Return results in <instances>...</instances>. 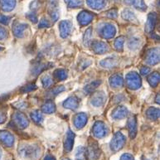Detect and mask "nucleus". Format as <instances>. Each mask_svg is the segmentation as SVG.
Wrapping results in <instances>:
<instances>
[{
	"label": "nucleus",
	"mask_w": 160,
	"mask_h": 160,
	"mask_svg": "<svg viewBox=\"0 0 160 160\" xmlns=\"http://www.w3.org/2000/svg\"><path fill=\"white\" fill-rule=\"evenodd\" d=\"M146 115H147V117H148L149 120H158V118H159V110H158V108L151 107L147 110Z\"/></svg>",
	"instance_id": "nucleus-25"
},
{
	"label": "nucleus",
	"mask_w": 160,
	"mask_h": 160,
	"mask_svg": "<svg viewBox=\"0 0 160 160\" xmlns=\"http://www.w3.org/2000/svg\"><path fill=\"white\" fill-rule=\"evenodd\" d=\"M124 37H120L118 38L115 42V48L118 51H121L123 49V46H124Z\"/></svg>",
	"instance_id": "nucleus-40"
},
{
	"label": "nucleus",
	"mask_w": 160,
	"mask_h": 160,
	"mask_svg": "<svg viewBox=\"0 0 160 160\" xmlns=\"http://www.w3.org/2000/svg\"><path fill=\"white\" fill-rule=\"evenodd\" d=\"M122 18L124 19L127 20V21H135L136 20V16L134 15V12L129 9V8L124 9L122 12Z\"/></svg>",
	"instance_id": "nucleus-27"
},
{
	"label": "nucleus",
	"mask_w": 160,
	"mask_h": 160,
	"mask_svg": "<svg viewBox=\"0 0 160 160\" xmlns=\"http://www.w3.org/2000/svg\"><path fill=\"white\" fill-rule=\"evenodd\" d=\"M94 15L91 12L88 11H82L77 16V20L81 26H86L88 25L92 19H93Z\"/></svg>",
	"instance_id": "nucleus-10"
},
{
	"label": "nucleus",
	"mask_w": 160,
	"mask_h": 160,
	"mask_svg": "<svg viewBox=\"0 0 160 160\" xmlns=\"http://www.w3.org/2000/svg\"><path fill=\"white\" fill-rule=\"evenodd\" d=\"M120 160H134V157L129 153H124L120 157Z\"/></svg>",
	"instance_id": "nucleus-47"
},
{
	"label": "nucleus",
	"mask_w": 160,
	"mask_h": 160,
	"mask_svg": "<svg viewBox=\"0 0 160 160\" xmlns=\"http://www.w3.org/2000/svg\"><path fill=\"white\" fill-rule=\"evenodd\" d=\"M53 76H54V77H55L57 80L63 81V80H65L67 77V71L64 69H58L54 72Z\"/></svg>",
	"instance_id": "nucleus-29"
},
{
	"label": "nucleus",
	"mask_w": 160,
	"mask_h": 160,
	"mask_svg": "<svg viewBox=\"0 0 160 160\" xmlns=\"http://www.w3.org/2000/svg\"><path fill=\"white\" fill-rule=\"evenodd\" d=\"M105 99H106L105 94L103 91H99V92H96V93L94 94L92 98H91V103L94 106L99 107V106H101L105 103Z\"/></svg>",
	"instance_id": "nucleus-11"
},
{
	"label": "nucleus",
	"mask_w": 160,
	"mask_h": 160,
	"mask_svg": "<svg viewBox=\"0 0 160 160\" xmlns=\"http://www.w3.org/2000/svg\"><path fill=\"white\" fill-rule=\"evenodd\" d=\"M91 37H92V28H89L86 31L85 34H84V44L86 46V47H88L91 44Z\"/></svg>",
	"instance_id": "nucleus-32"
},
{
	"label": "nucleus",
	"mask_w": 160,
	"mask_h": 160,
	"mask_svg": "<svg viewBox=\"0 0 160 160\" xmlns=\"http://www.w3.org/2000/svg\"><path fill=\"white\" fill-rule=\"evenodd\" d=\"M63 91H65V88L63 86H57V87H54V88H52L50 91H49V96H50L51 97H54V96H58V94L61 93V92Z\"/></svg>",
	"instance_id": "nucleus-38"
},
{
	"label": "nucleus",
	"mask_w": 160,
	"mask_h": 160,
	"mask_svg": "<svg viewBox=\"0 0 160 160\" xmlns=\"http://www.w3.org/2000/svg\"><path fill=\"white\" fill-rule=\"evenodd\" d=\"M91 46H92V49L94 52L96 53H100V54L106 52L109 49L107 44L101 41H95L91 43Z\"/></svg>",
	"instance_id": "nucleus-17"
},
{
	"label": "nucleus",
	"mask_w": 160,
	"mask_h": 160,
	"mask_svg": "<svg viewBox=\"0 0 160 160\" xmlns=\"http://www.w3.org/2000/svg\"><path fill=\"white\" fill-rule=\"evenodd\" d=\"M123 1H124V3H126L127 5H132L134 0H123Z\"/></svg>",
	"instance_id": "nucleus-50"
},
{
	"label": "nucleus",
	"mask_w": 160,
	"mask_h": 160,
	"mask_svg": "<svg viewBox=\"0 0 160 160\" xmlns=\"http://www.w3.org/2000/svg\"><path fill=\"white\" fill-rule=\"evenodd\" d=\"M86 156L90 160H97L100 156V148L97 141L89 139L88 146L86 150Z\"/></svg>",
	"instance_id": "nucleus-2"
},
{
	"label": "nucleus",
	"mask_w": 160,
	"mask_h": 160,
	"mask_svg": "<svg viewBox=\"0 0 160 160\" xmlns=\"http://www.w3.org/2000/svg\"><path fill=\"white\" fill-rule=\"evenodd\" d=\"M49 26H50L49 22L47 19H45V18H42V19L40 20V22H39V28H48Z\"/></svg>",
	"instance_id": "nucleus-42"
},
{
	"label": "nucleus",
	"mask_w": 160,
	"mask_h": 160,
	"mask_svg": "<svg viewBox=\"0 0 160 160\" xmlns=\"http://www.w3.org/2000/svg\"><path fill=\"white\" fill-rule=\"evenodd\" d=\"M18 154L22 159L36 160L40 157L41 149L38 145L23 144L18 148Z\"/></svg>",
	"instance_id": "nucleus-1"
},
{
	"label": "nucleus",
	"mask_w": 160,
	"mask_h": 160,
	"mask_svg": "<svg viewBox=\"0 0 160 160\" xmlns=\"http://www.w3.org/2000/svg\"><path fill=\"white\" fill-rule=\"evenodd\" d=\"M128 114V110L126 107L124 106H118L112 111L111 114V117L115 120H120L123 119Z\"/></svg>",
	"instance_id": "nucleus-18"
},
{
	"label": "nucleus",
	"mask_w": 160,
	"mask_h": 160,
	"mask_svg": "<svg viewBox=\"0 0 160 160\" xmlns=\"http://www.w3.org/2000/svg\"><path fill=\"white\" fill-rule=\"evenodd\" d=\"M63 105L65 108H67L70 110H76L79 106V100L76 96H72L65 100Z\"/></svg>",
	"instance_id": "nucleus-21"
},
{
	"label": "nucleus",
	"mask_w": 160,
	"mask_h": 160,
	"mask_svg": "<svg viewBox=\"0 0 160 160\" xmlns=\"http://www.w3.org/2000/svg\"><path fill=\"white\" fill-rule=\"evenodd\" d=\"M44 160H56V159L54 157H52V156L48 155V156H46L45 158H44Z\"/></svg>",
	"instance_id": "nucleus-51"
},
{
	"label": "nucleus",
	"mask_w": 160,
	"mask_h": 160,
	"mask_svg": "<svg viewBox=\"0 0 160 160\" xmlns=\"http://www.w3.org/2000/svg\"><path fill=\"white\" fill-rule=\"evenodd\" d=\"M27 18H28L30 21L33 22H38V18H37L36 14L34 12H29L27 14Z\"/></svg>",
	"instance_id": "nucleus-46"
},
{
	"label": "nucleus",
	"mask_w": 160,
	"mask_h": 160,
	"mask_svg": "<svg viewBox=\"0 0 160 160\" xmlns=\"http://www.w3.org/2000/svg\"><path fill=\"white\" fill-rule=\"evenodd\" d=\"M8 36V32L7 30L2 28V27H0V40H3L7 38Z\"/></svg>",
	"instance_id": "nucleus-43"
},
{
	"label": "nucleus",
	"mask_w": 160,
	"mask_h": 160,
	"mask_svg": "<svg viewBox=\"0 0 160 160\" xmlns=\"http://www.w3.org/2000/svg\"><path fill=\"white\" fill-rule=\"evenodd\" d=\"M125 142H126L125 136L120 132H117L113 136L112 140L110 141V148L114 152H117L124 147Z\"/></svg>",
	"instance_id": "nucleus-3"
},
{
	"label": "nucleus",
	"mask_w": 160,
	"mask_h": 160,
	"mask_svg": "<svg viewBox=\"0 0 160 160\" xmlns=\"http://www.w3.org/2000/svg\"><path fill=\"white\" fill-rule=\"evenodd\" d=\"M125 82H126L127 86L132 90H137L140 88L142 85V81H141L140 77L136 72H130L126 76L125 78Z\"/></svg>",
	"instance_id": "nucleus-4"
},
{
	"label": "nucleus",
	"mask_w": 160,
	"mask_h": 160,
	"mask_svg": "<svg viewBox=\"0 0 160 160\" xmlns=\"http://www.w3.org/2000/svg\"><path fill=\"white\" fill-rule=\"evenodd\" d=\"M31 118L35 123H37V124H40V123H42L43 120L42 115V113L39 112L38 110L32 111V112L31 113Z\"/></svg>",
	"instance_id": "nucleus-33"
},
{
	"label": "nucleus",
	"mask_w": 160,
	"mask_h": 160,
	"mask_svg": "<svg viewBox=\"0 0 160 160\" xmlns=\"http://www.w3.org/2000/svg\"><path fill=\"white\" fill-rule=\"evenodd\" d=\"M48 64L46 63H42V62H39L37 65H35L32 69V74L33 75H38L39 73H41L42 72H43L44 70H46L48 67H47Z\"/></svg>",
	"instance_id": "nucleus-31"
},
{
	"label": "nucleus",
	"mask_w": 160,
	"mask_h": 160,
	"mask_svg": "<svg viewBox=\"0 0 160 160\" xmlns=\"http://www.w3.org/2000/svg\"><path fill=\"white\" fill-rule=\"evenodd\" d=\"M42 110L44 113H47V114L54 113L56 110L55 104H54L52 100H48V101H47V102L42 105Z\"/></svg>",
	"instance_id": "nucleus-26"
},
{
	"label": "nucleus",
	"mask_w": 160,
	"mask_h": 160,
	"mask_svg": "<svg viewBox=\"0 0 160 160\" xmlns=\"http://www.w3.org/2000/svg\"><path fill=\"white\" fill-rule=\"evenodd\" d=\"M106 16L110 18H115L117 17V11H116V9L110 10V11H108L106 12Z\"/></svg>",
	"instance_id": "nucleus-44"
},
{
	"label": "nucleus",
	"mask_w": 160,
	"mask_h": 160,
	"mask_svg": "<svg viewBox=\"0 0 160 160\" xmlns=\"http://www.w3.org/2000/svg\"><path fill=\"white\" fill-rule=\"evenodd\" d=\"M37 89V86L33 83L28 84L26 86H22L21 89H20V91L22 93H28V92H30V91H32L34 90Z\"/></svg>",
	"instance_id": "nucleus-35"
},
{
	"label": "nucleus",
	"mask_w": 160,
	"mask_h": 160,
	"mask_svg": "<svg viewBox=\"0 0 160 160\" xmlns=\"http://www.w3.org/2000/svg\"><path fill=\"white\" fill-rule=\"evenodd\" d=\"M148 83L150 84V86L153 87H155L159 82V73L158 72H153L152 74L148 77Z\"/></svg>",
	"instance_id": "nucleus-28"
},
{
	"label": "nucleus",
	"mask_w": 160,
	"mask_h": 160,
	"mask_svg": "<svg viewBox=\"0 0 160 160\" xmlns=\"http://www.w3.org/2000/svg\"><path fill=\"white\" fill-rule=\"evenodd\" d=\"M100 83H101V81H93V82H91V83H90L85 87V91H86L87 94H90L91 93V92H93V91L100 86Z\"/></svg>",
	"instance_id": "nucleus-30"
},
{
	"label": "nucleus",
	"mask_w": 160,
	"mask_h": 160,
	"mask_svg": "<svg viewBox=\"0 0 160 160\" xmlns=\"http://www.w3.org/2000/svg\"><path fill=\"white\" fill-rule=\"evenodd\" d=\"M143 160H147V159H143Z\"/></svg>",
	"instance_id": "nucleus-56"
},
{
	"label": "nucleus",
	"mask_w": 160,
	"mask_h": 160,
	"mask_svg": "<svg viewBox=\"0 0 160 160\" xmlns=\"http://www.w3.org/2000/svg\"><path fill=\"white\" fill-rule=\"evenodd\" d=\"M0 141L6 147H12L14 143V137L9 132L1 130L0 131Z\"/></svg>",
	"instance_id": "nucleus-8"
},
{
	"label": "nucleus",
	"mask_w": 160,
	"mask_h": 160,
	"mask_svg": "<svg viewBox=\"0 0 160 160\" xmlns=\"http://www.w3.org/2000/svg\"><path fill=\"white\" fill-rule=\"evenodd\" d=\"M86 157V148L84 147L77 148V153H76V158L77 160H83Z\"/></svg>",
	"instance_id": "nucleus-36"
},
{
	"label": "nucleus",
	"mask_w": 160,
	"mask_h": 160,
	"mask_svg": "<svg viewBox=\"0 0 160 160\" xmlns=\"http://www.w3.org/2000/svg\"><path fill=\"white\" fill-rule=\"evenodd\" d=\"M110 86L114 88H118L121 87L124 84V78L122 77L121 74H115L110 78Z\"/></svg>",
	"instance_id": "nucleus-20"
},
{
	"label": "nucleus",
	"mask_w": 160,
	"mask_h": 160,
	"mask_svg": "<svg viewBox=\"0 0 160 160\" xmlns=\"http://www.w3.org/2000/svg\"><path fill=\"white\" fill-rule=\"evenodd\" d=\"M132 5L136 8H138V9L141 10V11H144L147 8L146 4L143 2V0H134Z\"/></svg>",
	"instance_id": "nucleus-34"
},
{
	"label": "nucleus",
	"mask_w": 160,
	"mask_h": 160,
	"mask_svg": "<svg viewBox=\"0 0 160 160\" xmlns=\"http://www.w3.org/2000/svg\"><path fill=\"white\" fill-rule=\"evenodd\" d=\"M115 32H116V29L115 26L111 23H105L100 30V35L106 39L112 38L115 35Z\"/></svg>",
	"instance_id": "nucleus-7"
},
{
	"label": "nucleus",
	"mask_w": 160,
	"mask_h": 160,
	"mask_svg": "<svg viewBox=\"0 0 160 160\" xmlns=\"http://www.w3.org/2000/svg\"><path fill=\"white\" fill-rule=\"evenodd\" d=\"M12 123L17 128L20 129H23L28 126L29 121L28 118L24 114L20 112L15 113L12 117Z\"/></svg>",
	"instance_id": "nucleus-5"
},
{
	"label": "nucleus",
	"mask_w": 160,
	"mask_h": 160,
	"mask_svg": "<svg viewBox=\"0 0 160 160\" xmlns=\"http://www.w3.org/2000/svg\"><path fill=\"white\" fill-rule=\"evenodd\" d=\"M139 41L138 39H131V40L129 41V48H131V49H136V48H139Z\"/></svg>",
	"instance_id": "nucleus-41"
},
{
	"label": "nucleus",
	"mask_w": 160,
	"mask_h": 160,
	"mask_svg": "<svg viewBox=\"0 0 160 160\" xmlns=\"http://www.w3.org/2000/svg\"><path fill=\"white\" fill-rule=\"evenodd\" d=\"M0 158H1V149H0Z\"/></svg>",
	"instance_id": "nucleus-54"
},
{
	"label": "nucleus",
	"mask_w": 160,
	"mask_h": 160,
	"mask_svg": "<svg viewBox=\"0 0 160 160\" xmlns=\"http://www.w3.org/2000/svg\"><path fill=\"white\" fill-rule=\"evenodd\" d=\"M100 64L101 67L105 68H111V67H115L118 64V61L114 58H109L101 61Z\"/></svg>",
	"instance_id": "nucleus-24"
},
{
	"label": "nucleus",
	"mask_w": 160,
	"mask_h": 160,
	"mask_svg": "<svg viewBox=\"0 0 160 160\" xmlns=\"http://www.w3.org/2000/svg\"><path fill=\"white\" fill-rule=\"evenodd\" d=\"M87 123V115L85 113H79L74 118V125L77 129H82Z\"/></svg>",
	"instance_id": "nucleus-15"
},
{
	"label": "nucleus",
	"mask_w": 160,
	"mask_h": 160,
	"mask_svg": "<svg viewBox=\"0 0 160 160\" xmlns=\"http://www.w3.org/2000/svg\"><path fill=\"white\" fill-rule=\"evenodd\" d=\"M60 34L61 37L63 38H66L69 36L71 30H72V23L68 20H64L60 22Z\"/></svg>",
	"instance_id": "nucleus-14"
},
{
	"label": "nucleus",
	"mask_w": 160,
	"mask_h": 160,
	"mask_svg": "<svg viewBox=\"0 0 160 160\" xmlns=\"http://www.w3.org/2000/svg\"><path fill=\"white\" fill-rule=\"evenodd\" d=\"M28 25L25 23H20V22H16L13 25V28H12V32L16 37L18 38H22L23 37L24 32L26 30Z\"/></svg>",
	"instance_id": "nucleus-19"
},
{
	"label": "nucleus",
	"mask_w": 160,
	"mask_h": 160,
	"mask_svg": "<svg viewBox=\"0 0 160 160\" xmlns=\"http://www.w3.org/2000/svg\"><path fill=\"white\" fill-rule=\"evenodd\" d=\"M92 133H93L94 136L97 139L105 137L108 133L106 124L103 123L102 121H96L92 128Z\"/></svg>",
	"instance_id": "nucleus-6"
},
{
	"label": "nucleus",
	"mask_w": 160,
	"mask_h": 160,
	"mask_svg": "<svg viewBox=\"0 0 160 160\" xmlns=\"http://www.w3.org/2000/svg\"><path fill=\"white\" fill-rule=\"evenodd\" d=\"M157 19H158V16L155 12H150L148 16V20L146 22L145 30L147 32H151L153 31L157 23Z\"/></svg>",
	"instance_id": "nucleus-12"
},
{
	"label": "nucleus",
	"mask_w": 160,
	"mask_h": 160,
	"mask_svg": "<svg viewBox=\"0 0 160 160\" xmlns=\"http://www.w3.org/2000/svg\"><path fill=\"white\" fill-rule=\"evenodd\" d=\"M87 4L94 9L100 10L105 7V0H86Z\"/></svg>",
	"instance_id": "nucleus-23"
},
{
	"label": "nucleus",
	"mask_w": 160,
	"mask_h": 160,
	"mask_svg": "<svg viewBox=\"0 0 160 160\" xmlns=\"http://www.w3.org/2000/svg\"><path fill=\"white\" fill-rule=\"evenodd\" d=\"M2 48H0V51H2Z\"/></svg>",
	"instance_id": "nucleus-55"
},
{
	"label": "nucleus",
	"mask_w": 160,
	"mask_h": 160,
	"mask_svg": "<svg viewBox=\"0 0 160 160\" xmlns=\"http://www.w3.org/2000/svg\"><path fill=\"white\" fill-rule=\"evenodd\" d=\"M146 61L149 65H155L159 62V50L158 48H153L148 51Z\"/></svg>",
	"instance_id": "nucleus-9"
},
{
	"label": "nucleus",
	"mask_w": 160,
	"mask_h": 160,
	"mask_svg": "<svg viewBox=\"0 0 160 160\" xmlns=\"http://www.w3.org/2000/svg\"><path fill=\"white\" fill-rule=\"evenodd\" d=\"M156 102L159 104V94L157 95V97H156Z\"/></svg>",
	"instance_id": "nucleus-52"
},
{
	"label": "nucleus",
	"mask_w": 160,
	"mask_h": 160,
	"mask_svg": "<svg viewBox=\"0 0 160 160\" xmlns=\"http://www.w3.org/2000/svg\"><path fill=\"white\" fill-rule=\"evenodd\" d=\"M127 126L129 129V137L131 139H134L137 134V120L135 116H131L129 118L127 123Z\"/></svg>",
	"instance_id": "nucleus-13"
},
{
	"label": "nucleus",
	"mask_w": 160,
	"mask_h": 160,
	"mask_svg": "<svg viewBox=\"0 0 160 160\" xmlns=\"http://www.w3.org/2000/svg\"><path fill=\"white\" fill-rule=\"evenodd\" d=\"M65 2L70 8H77L82 5L83 0H65Z\"/></svg>",
	"instance_id": "nucleus-37"
},
{
	"label": "nucleus",
	"mask_w": 160,
	"mask_h": 160,
	"mask_svg": "<svg viewBox=\"0 0 160 160\" xmlns=\"http://www.w3.org/2000/svg\"><path fill=\"white\" fill-rule=\"evenodd\" d=\"M9 21V17H7V16H5V15L0 14V22H1V23L4 24V25H7V24H8Z\"/></svg>",
	"instance_id": "nucleus-45"
},
{
	"label": "nucleus",
	"mask_w": 160,
	"mask_h": 160,
	"mask_svg": "<svg viewBox=\"0 0 160 160\" xmlns=\"http://www.w3.org/2000/svg\"><path fill=\"white\" fill-rule=\"evenodd\" d=\"M6 118H7V115H5L4 113L0 112V124H2L6 120Z\"/></svg>",
	"instance_id": "nucleus-49"
},
{
	"label": "nucleus",
	"mask_w": 160,
	"mask_h": 160,
	"mask_svg": "<svg viewBox=\"0 0 160 160\" xmlns=\"http://www.w3.org/2000/svg\"><path fill=\"white\" fill-rule=\"evenodd\" d=\"M42 85L44 87H50L53 83L52 78L50 77V76H45L42 78Z\"/></svg>",
	"instance_id": "nucleus-39"
},
{
	"label": "nucleus",
	"mask_w": 160,
	"mask_h": 160,
	"mask_svg": "<svg viewBox=\"0 0 160 160\" xmlns=\"http://www.w3.org/2000/svg\"><path fill=\"white\" fill-rule=\"evenodd\" d=\"M62 160H71V159H69V158H62Z\"/></svg>",
	"instance_id": "nucleus-53"
},
{
	"label": "nucleus",
	"mask_w": 160,
	"mask_h": 160,
	"mask_svg": "<svg viewBox=\"0 0 160 160\" xmlns=\"http://www.w3.org/2000/svg\"><path fill=\"white\" fill-rule=\"evenodd\" d=\"M150 72V68L147 67H143L140 69V73L142 75H147Z\"/></svg>",
	"instance_id": "nucleus-48"
},
{
	"label": "nucleus",
	"mask_w": 160,
	"mask_h": 160,
	"mask_svg": "<svg viewBox=\"0 0 160 160\" xmlns=\"http://www.w3.org/2000/svg\"><path fill=\"white\" fill-rule=\"evenodd\" d=\"M74 139H75V134L72 130H68L66 134V138L64 141V148L67 152H70L73 148V144H74Z\"/></svg>",
	"instance_id": "nucleus-16"
},
{
	"label": "nucleus",
	"mask_w": 160,
	"mask_h": 160,
	"mask_svg": "<svg viewBox=\"0 0 160 160\" xmlns=\"http://www.w3.org/2000/svg\"><path fill=\"white\" fill-rule=\"evenodd\" d=\"M16 0H0V7L4 12H10L15 8Z\"/></svg>",
	"instance_id": "nucleus-22"
}]
</instances>
